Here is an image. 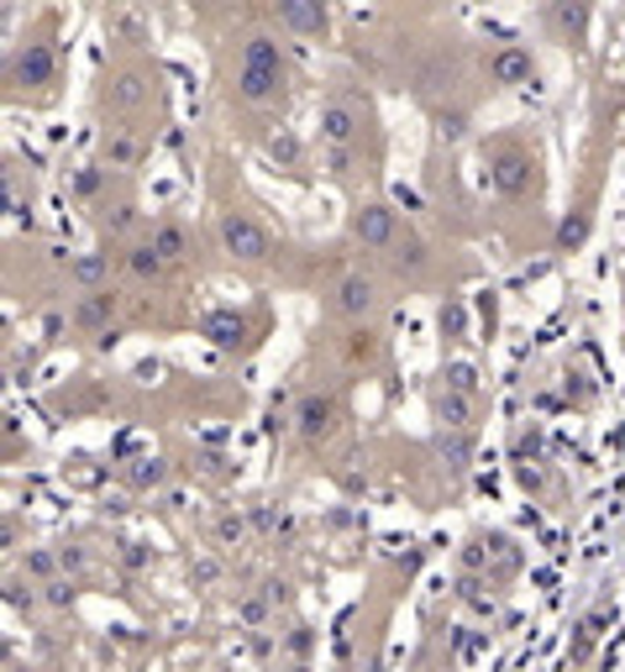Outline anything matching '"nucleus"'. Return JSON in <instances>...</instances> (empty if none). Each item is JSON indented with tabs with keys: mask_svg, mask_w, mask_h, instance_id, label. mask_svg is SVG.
<instances>
[{
	"mask_svg": "<svg viewBox=\"0 0 625 672\" xmlns=\"http://www.w3.org/2000/svg\"><path fill=\"white\" fill-rule=\"evenodd\" d=\"M284 90V48L274 43V37H247L237 53V100L247 105H264Z\"/></svg>",
	"mask_w": 625,
	"mask_h": 672,
	"instance_id": "f257e3e1",
	"label": "nucleus"
},
{
	"mask_svg": "<svg viewBox=\"0 0 625 672\" xmlns=\"http://www.w3.org/2000/svg\"><path fill=\"white\" fill-rule=\"evenodd\" d=\"M53 74H58V58L43 37H26L22 48L11 53V85L16 90H43V85H53Z\"/></svg>",
	"mask_w": 625,
	"mask_h": 672,
	"instance_id": "f03ea898",
	"label": "nucleus"
},
{
	"mask_svg": "<svg viewBox=\"0 0 625 672\" xmlns=\"http://www.w3.org/2000/svg\"><path fill=\"white\" fill-rule=\"evenodd\" d=\"M221 247L242 264H258V258H268V232L247 211H232V216H221Z\"/></svg>",
	"mask_w": 625,
	"mask_h": 672,
	"instance_id": "7ed1b4c3",
	"label": "nucleus"
},
{
	"mask_svg": "<svg viewBox=\"0 0 625 672\" xmlns=\"http://www.w3.org/2000/svg\"><path fill=\"white\" fill-rule=\"evenodd\" d=\"M494 184H500V194H510V200L536 194V158L521 153V147H500V153H494Z\"/></svg>",
	"mask_w": 625,
	"mask_h": 672,
	"instance_id": "20e7f679",
	"label": "nucleus"
},
{
	"mask_svg": "<svg viewBox=\"0 0 625 672\" xmlns=\"http://www.w3.org/2000/svg\"><path fill=\"white\" fill-rule=\"evenodd\" d=\"M353 237H358L362 247H394V242H400V221H394L389 205L368 200V205L353 211Z\"/></svg>",
	"mask_w": 625,
	"mask_h": 672,
	"instance_id": "39448f33",
	"label": "nucleus"
},
{
	"mask_svg": "<svg viewBox=\"0 0 625 672\" xmlns=\"http://www.w3.org/2000/svg\"><path fill=\"white\" fill-rule=\"evenodd\" d=\"M279 26L294 32V37H326L332 5L326 0H279Z\"/></svg>",
	"mask_w": 625,
	"mask_h": 672,
	"instance_id": "423d86ee",
	"label": "nucleus"
},
{
	"mask_svg": "<svg viewBox=\"0 0 625 672\" xmlns=\"http://www.w3.org/2000/svg\"><path fill=\"white\" fill-rule=\"evenodd\" d=\"M489 79L500 85V90H515V85H531L536 79V58H531V48H500L489 53Z\"/></svg>",
	"mask_w": 625,
	"mask_h": 672,
	"instance_id": "0eeeda50",
	"label": "nucleus"
},
{
	"mask_svg": "<svg viewBox=\"0 0 625 672\" xmlns=\"http://www.w3.org/2000/svg\"><path fill=\"white\" fill-rule=\"evenodd\" d=\"M589 16H594V0H553V26H557V37H562L568 48H583V37H589Z\"/></svg>",
	"mask_w": 625,
	"mask_h": 672,
	"instance_id": "6e6552de",
	"label": "nucleus"
},
{
	"mask_svg": "<svg viewBox=\"0 0 625 672\" xmlns=\"http://www.w3.org/2000/svg\"><path fill=\"white\" fill-rule=\"evenodd\" d=\"M294 421H300L305 441H321V436H332V426H337V400L332 394H305L300 410H294Z\"/></svg>",
	"mask_w": 625,
	"mask_h": 672,
	"instance_id": "1a4fd4ad",
	"label": "nucleus"
},
{
	"mask_svg": "<svg viewBox=\"0 0 625 672\" xmlns=\"http://www.w3.org/2000/svg\"><path fill=\"white\" fill-rule=\"evenodd\" d=\"M321 137L332 147H353L358 143V111L347 100H326L321 105Z\"/></svg>",
	"mask_w": 625,
	"mask_h": 672,
	"instance_id": "9d476101",
	"label": "nucleus"
},
{
	"mask_svg": "<svg viewBox=\"0 0 625 672\" xmlns=\"http://www.w3.org/2000/svg\"><path fill=\"white\" fill-rule=\"evenodd\" d=\"M111 315H116V294H111V289H90V300H79V311H74V321L105 336V332H111V326H105Z\"/></svg>",
	"mask_w": 625,
	"mask_h": 672,
	"instance_id": "9b49d317",
	"label": "nucleus"
},
{
	"mask_svg": "<svg viewBox=\"0 0 625 672\" xmlns=\"http://www.w3.org/2000/svg\"><path fill=\"white\" fill-rule=\"evenodd\" d=\"M337 311L342 315H368L373 311V284L362 279V273H347L337 284Z\"/></svg>",
	"mask_w": 625,
	"mask_h": 672,
	"instance_id": "f8f14e48",
	"label": "nucleus"
},
{
	"mask_svg": "<svg viewBox=\"0 0 625 672\" xmlns=\"http://www.w3.org/2000/svg\"><path fill=\"white\" fill-rule=\"evenodd\" d=\"M200 332L211 336L216 347H237L247 326H242V315H232V311H211L205 321H200Z\"/></svg>",
	"mask_w": 625,
	"mask_h": 672,
	"instance_id": "ddd939ff",
	"label": "nucleus"
},
{
	"mask_svg": "<svg viewBox=\"0 0 625 672\" xmlns=\"http://www.w3.org/2000/svg\"><path fill=\"white\" fill-rule=\"evenodd\" d=\"M436 415H442L453 432H468V426H473V400H468V394H457V389H442V400H436Z\"/></svg>",
	"mask_w": 625,
	"mask_h": 672,
	"instance_id": "4468645a",
	"label": "nucleus"
},
{
	"mask_svg": "<svg viewBox=\"0 0 625 672\" xmlns=\"http://www.w3.org/2000/svg\"><path fill=\"white\" fill-rule=\"evenodd\" d=\"M105 273H111V264H105L100 253H85V258H74L69 264V279L74 284H85V289H100L105 284Z\"/></svg>",
	"mask_w": 625,
	"mask_h": 672,
	"instance_id": "2eb2a0df",
	"label": "nucleus"
},
{
	"mask_svg": "<svg viewBox=\"0 0 625 672\" xmlns=\"http://www.w3.org/2000/svg\"><path fill=\"white\" fill-rule=\"evenodd\" d=\"M153 247L164 253V264H174V258H185V253H190V237H185V226L164 221V226L153 232Z\"/></svg>",
	"mask_w": 625,
	"mask_h": 672,
	"instance_id": "dca6fc26",
	"label": "nucleus"
},
{
	"mask_svg": "<svg viewBox=\"0 0 625 672\" xmlns=\"http://www.w3.org/2000/svg\"><path fill=\"white\" fill-rule=\"evenodd\" d=\"M126 268H132L137 279H158V268H164V253H158L153 242H143V247H132V253H126Z\"/></svg>",
	"mask_w": 625,
	"mask_h": 672,
	"instance_id": "f3484780",
	"label": "nucleus"
},
{
	"mask_svg": "<svg viewBox=\"0 0 625 672\" xmlns=\"http://www.w3.org/2000/svg\"><path fill=\"white\" fill-rule=\"evenodd\" d=\"M583 237H589V211H578V216H568L557 226V247H562V253H573Z\"/></svg>",
	"mask_w": 625,
	"mask_h": 672,
	"instance_id": "a211bd4d",
	"label": "nucleus"
},
{
	"mask_svg": "<svg viewBox=\"0 0 625 672\" xmlns=\"http://www.w3.org/2000/svg\"><path fill=\"white\" fill-rule=\"evenodd\" d=\"M442 379H447V389H457V394H473V389H479V373H473V362H453Z\"/></svg>",
	"mask_w": 625,
	"mask_h": 672,
	"instance_id": "6ab92c4d",
	"label": "nucleus"
},
{
	"mask_svg": "<svg viewBox=\"0 0 625 672\" xmlns=\"http://www.w3.org/2000/svg\"><path fill=\"white\" fill-rule=\"evenodd\" d=\"M105 158H111L116 168H126L132 158H137V143H132L126 132H116V137H105Z\"/></svg>",
	"mask_w": 625,
	"mask_h": 672,
	"instance_id": "aec40b11",
	"label": "nucleus"
},
{
	"mask_svg": "<svg viewBox=\"0 0 625 672\" xmlns=\"http://www.w3.org/2000/svg\"><path fill=\"white\" fill-rule=\"evenodd\" d=\"M389 258H394L400 268H410V273H415V268H421V242H415V237H400L394 247H389Z\"/></svg>",
	"mask_w": 625,
	"mask_h": 672,
	"instance_id": "412c9836",
	"label": "nucleus"
},
{
	"mask_svg": "<svg viewBox=\"0 0 625 672\" xmlns=\"http://www.w3.org/2000/svg\"><path fill=\"white\" fill-rule=\"evenodd\" d=\"M436 132H442L447 143H457V137L468 132V116H462V111H436Z\"/></svg>",
	"mask_w": 625,
	"mask_h": 672,
	"instance_id": "4be33fe9",
	"label": "nucleus"
},
{
	"mask_svg": "<svg viewBox=\"0 0 625 672\" xmlns=\"http://www.w3.org/2000/svg\"><path fill=\"white\" fill-rule=\"evenodd\" d=\"M442 457H447V462H453L457 473H462V468H468V436H442Z\"/></svg>",
	"mask_w": 625,
	"mask_h": 672,
	"instance_id": "5701e85b",
	"label": "nucleus"
},
{
	"mask_svg": "<svg viewBox=\"0 0 625 672\" xmlns=\"http://www.w3.org/2000/svg\"><path fill=\"white\" fill-rule=\"evenodd\" d=\"M468 332V311H462V305H442V336H462Z\"/></svg>",
	"mask_w": 625,
	"mask_h": 672,
	"instance_id": "b1692460",
	"label": "nucleus"
},
{
	"mask_svg": "<svg viewBox=\"0 0 625 672\" xmlns=\"http://www.w3.org/2000/svg\"><path fill=\"white\" fill-rule=\"evenodd\" d=\"M137 96H143V90H137V79H132V74H121L116 90H111V100H116V105H132Z\"/></svg>",
	"mask_w": 625,
	"mask_h": 672,
	"instance_id": "393cba45",
	"label": "nucleus"
},
{
	"mask_svg": "<svg viewBox=\"0 0 625 672\" xmlns=\"http://www.w3.org/2000/svg\"><path fill=\"white\" fill-rule=\"evenodd\" d=\"M326 168H332V173H347V168H353V153H347V147H332V143H326Z\"/></svg>",
	"mask_w": 625,
	"mask_h": 672,
	"instance_id": "a878e982",
	"label": "nucleus"
},
{
	"mask_svg": "<svg viewBox=\"0 0 625 672\" xmlns=\"http://www.w3.org/2000/svg\"><path fill=\"white\" fill-rule=\"evenodd\" d=\"M242 620H247V625H264L268 620V604L264 600H242Z\"/></svg>",
	"mask_w": 625,
	"mask_h": 672,
	"instance_id": "bb28decb",
	"label": "nucleus"
},
{
	"mask_svg": "<svg viewBox=\"0 0 625 672\" xmlns=\"http://www.w3.org/2000/svg\"><path fill=\"white\" fill-rule=\"evenodd\" d=\"M274 158H284V164H294V158H300V143H294V137H274Z\"/></svg>",
	"mask_w": 625,
	"mask_h": 672,
	"instance_id": "cd10ccee",
	"label": "nucleus"
},
{
	"mask_svg": "<svg viewBox=\"0 0 625 672\" xmlns=\"http://www.w3.org/2000/svg\"><path fill=\"white\" fill-rule=\"evenodd\" d=\"M105 226L126 232V226H132V205H116V211H105Z\"/></svg>",
	"mask_w": 625,
	"mask_h": 672,
	"instance_id": "c85d7f7f",
	"label": "nucleus"
},
{
	"mask_svg": "<svg viewBox=\"0 0 625 672\" xmlns=\"http://www.w3.org/2000/svg\"><path fill=\"white\" fill-rule=\"evenodd\" d=\"M132 479H137V483H158V479H164V462H153V468H132Z\"/></svg>",
	"mask_w": 625,
	"mask_h": 672,
	"instance_id": "c756f323",
	"label": "nucleus"
},
{
	"mask_svg": "<svg viewBox=\"0 0 625 672\" xmlns=\"http://www.w3.org/2000/svg\"><path fill=\"white\" fill-rule=\"evenodd\" d=\"M26 568H32V573H53V557L48 552H32V557H26Z\"/></svg>",
	"mask_w": 625,
	"mask_h": 672,
	"instance_id": "7c9ffc66",
	"label": "nucleus"
}]
</instances>
